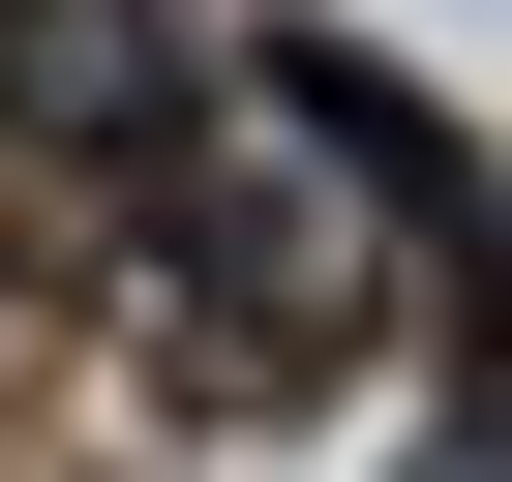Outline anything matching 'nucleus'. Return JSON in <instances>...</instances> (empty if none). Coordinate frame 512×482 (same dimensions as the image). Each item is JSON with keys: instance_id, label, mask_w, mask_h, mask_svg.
<instances>
[{"instance_id": "obj_1", "label": "nucleus", "mask_w": 512, "mask_h": 482, "mask_svg": "<svg viewBox=\"0 0 512 482\" xmlns=\"http://www.w3.org/2000/svg\"><path fill=\"white\" fill-rule=\"evenodd\" d=\"M181 121H211V31H181V0H0V151L61 181V241H91Z\"/></svg>"}]
</instances>
